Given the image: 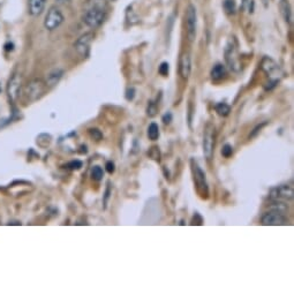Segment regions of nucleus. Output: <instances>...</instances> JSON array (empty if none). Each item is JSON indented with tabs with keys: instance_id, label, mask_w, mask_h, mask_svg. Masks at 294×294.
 Listing matches in <instances>:
<instances>
[{
	"instance_id": "nucleus-12",
	"label": "nucleus",
	"mask_w": 294,
	"mask_h": 294,
	"mask_svg": "<svg viewBox=\"0 0 294 294\" xmlns=\"http://www.w3.org/2000/svg\"><path fill=\"white\" fill-rule=\"evenodd\" d=\"M46 0H28V12L31 16L41 15L45 8Z\"/></svg>"
},
{
	"instance_id": "nucleus-7",
	"label": "nucleus",
	"mask_w": 294,
	"mask_h": 294,
	"mask_svg": "<svg viewBox=\"0 0 294 294\" xmlns=\"http://www.w3.org/2000/svg\"><path fill=\"white\" fill-rule=\"evenodd\" d=\"M294 191L292 185H282L270 191V198L275 201H289L293 199Z\"/></svg>"
},
{
	"instance_id": "nucleus-20",
	"label": "nucleus",
	"mask_w": 294,
	"mask_h": 294,
	"mask_svg": "<svg viewBox=\"0 0 294 294\" xmlns=\"http://www.w3.org/2000/svg\"><path fill=\"white\" fill-rule=\"evenodd\" d=\"M91 177L93 180L100 181L103 178V170H102L101 166H93L91 168Z\"/></svg>"
},
{
	"instance_id": "nucleus-19",
	"label": "nucleus",
	"mask_w": 294,
	"mask_h": 294,
	"mask_svg": "<svg viewBox=\"0 0 294 294\" xmlns=\"http://www.w3.org/2000/svg\"><path fill=\"white\" fill-rule=\"evenodd\" d=\"M216 111H217V113L219 114V115H223V117H226V115L230 114L231 108L227 104H225V103H219V104L216 105Z\"/></svg>"
},
{
	"instance_id": "nucleus-33",
	"label": "nucleus",
	"mask_w": 294,
	"mask_h": 294,
	"mask_svg": "<svg viewBox=\"0 0 294 294\" xmlns=\"http://www.w3.org/2000/svg\"><path fill=\"white\" fill-rule=\"evenodd\" d=\"M56 2L59 4H66V3H69V0H56Z\"/></svg>"
},
{
	"instance_id": "nucleus-29",
	"label": "nucleus",
	"mask_w": 294,
	"mask_h": 294,
	"mask_svg": "<svg viewBox=\"0 0 294 294\" xmlns=\"http://www.w3.org/2000/svg\"><path fill=\"white\" fill-rule=\"evenodd\" d=\"M265 125H266V122H263V124H262V125H260V126H257V127H256L255 129H254V132L252 133V135H251V137H254V136H255V135L257 134V133H258V132H260V131H261V129H262V128H263V127L265 126Z\"/></svg>"
},
{
	"instance_id": "nucleus-25",
	"label": "nucleus",
	"mask_w": 294,
	"mask_h": 294,
	"mask_svg": "<svg viewBox=\"0 0 294 294\" xmlns=\"http://www.w3.org/2000/svg\"><path fill=\"white\" fill-rule=\"evenodd\" d=\"M159 73L163 75V77H166L168 74V64L167 62H163L162 65L159 66Z\"/></svg>"
},
{
	"instance_id": "nucleus-27",
	"label": "nucleus",
	"mask_w": 294,
	"mask_h": 294,
	"mask_svg": "<svg viewBox=\"0 0 294 294\" xmlns=\"http://www.w3.org/2000/svg\"><path fill=\"white\" fill-rule=\"evenodd\" d=\"M242 2H243V7L246 8V10H247L249 13H252V12H253V8H254L253 0H242Z\"/></svg>"
},
{
	"instance_id": "nucleus-23",
	"label": "nucleus",
	"mask_w": 294,
	"mask_h": 294,
	"mask_svg": "<svg viewBox=\"0 0 294 294\" xmlns=\"http://www.w3.org/2000/svg\"><path fill=\"white\" fill-rule=\"evenodd\" d=\"M89 134H90L93 139L97 140V141H100L102 137H103V134H102L101 131H98L97 128H91V129H89Z\"/></svg>"
},
{
	"instance_id": "nucleus-13",
	"label": "nucleus",
	"mask_w": 294,
	"mask_h": 294,
	"mask_svg": "<svg viewBox=\"0 0 294 294\" xmlns=\"http://www.w3.org/2000/svg\"><path fill=\"white\" fill-rule=\"evenodd\" d=\"M180 75L182 79H188L191 72V61L189 53H184L180 58Z\"/></svg>"
},
{
	"instance_id": "nucleus-17",
	"label": "nucleus",
	"mask_w": 294,
	"mask_h": 294,
	"mask_svg": "<svg viewBox=\"0 0 294 294\" xmlns=\"http://www.w3.org/2000/svg\"><path fill=\"white\" fill-rule=\"evenodd\" d=\"M226 75V69L222 64H217L216 66H213V68L211 69V78L215 81H219Z\"/></svg>"
},
{
	"instance_id": "nucleus-8",
	"label": "nucleus",
	"mask_w": 294,
	"mask_h": 294,
	"mask_svg": "<svg viewBox=\"0 0 294 294\" xmlns=\"http://www.w3.org/2000/svg\"><path fill=\"white\" fill-rule=\"evenodd\" d=\"M92 38H93V35L91 33H87L82 35L80 38H78V41L75 42L74 44L75 50L78 51L79 55L82 58H88L89 52H90V45H91Z\"/></svg>"
},
{
	"instance_id": "nucleus-31",
	"label": "nucleus",
	"mask_w": 294,
	"mask_h": 294,
	"mask_svg": "<svg viewBox=\"0 0 294 294\" xmlns=\"http://www.w3.org/2000/svg\"><path fill=\"white\" fill-rule=\"evenodd\" d=\"M171 119H172V114L171 113H167L163 117V121L164 124H170L171 122Z\"/></svg>"
},
{
	"instance_id": "nucleus-5",
	"label": "nucleus",
	"mask_w": 294,
	"mask_h": 294,
	"mask_svg": "<svg viewBox=\"0 0 294 294\" xmlns=\"http://www.w3.org/2000/svg\"><path fill=\"white\" fill-rule=\"evenodd\" d=\"M191 170H193V175H194V180L195 184L198 186V190L200 193L202 194V196H208V184H207V178H206V173L202 171V168L199 166V164L195 162L194 159H191Z\"/></svg>"
},
{
	"instance_id": "nucleus-6",
	"label": "nucleus",
	"mask_w": 294,
	"mask_h": 294,
	"mask_svg": "<svg viewBox=\"0 0 294 294\" xmlns=\"http://www.w3.org/2000/svg\"><path fill=\"white\" fill-rule=\"evenodd\" d=\"M186 27L187 36L190 42H193L196 37V28H198V14L196 8L193 5H189L186 11Z\"/></svg>"
},
{
	"instance_id": "nucleus-18",
	"label": "nucleus",
	"mask_w": 294,
	"mask_h": 294,
	"mask_svg": "<svg viewBox=\"0 0 294 294\" xmlns=\"http://www.w3.org/2000/svg\"><path fill=\"white\" fill-rule=\"evenodd\" d=\"M148 136H149V139L153 140V141H156V140L158 139V136H159V127H158L157 124L153 122V124L150 125L149 128H148Z\"/></svg>"
},
{
	"instance_id": "nucleus-26",
	"label": "nucleus",
	"mask_w": 294,
	"mask_h": 294,
	"mask_svg": "<svg viewBox=\"0 0 294 294\" xmlns=\"http://www.w3.org/2000/svg\"><path fill=\"white\" fill-rule=\"evenodd\" d=\"M82 166V163L80 162V160H74V162H70L69 164H67V167L68 168H72V170H78Z\"/></svg>"
},
{
	"instance_id": "nucleus-1",
	"label": "nucleus",
	"mask_w": 294,
	"mask_h": 294,
	"mask_svg": "<svg viewBox=\"0 0 294 294\" xmlns=\"http://www.w3.org/2000/svg\"><path fill=\"white\" fill-rule=\"evenodd\" d=\"M106 8H108L106 0H87L82 16L83 22L92 29L98 28L105 20Z\"/></svg>"
},
{
	"instance_id": "nucleus-22",
	"label": "nucleus",
	"mask_w": 294,
	"mask_h": 294,
	"mask_svg": "<svg viewBox=\"0 0 294 294\" xmlns=\"http://www.w3.org/2000/svg\"><path fill=\"white\" fill-rule=\"evenodd\" d=\"M232 154H233V148H232V146H231L230 144H225L224 146H223L222 155L224 156L225 158L231 157V156H232Z\"/></svg>"
},
{
	"instance_id": "nucleus-28",
	"label": "nucleus",
	"mask_w": 294,
	"mask_h": 294,
	"mask_svg": "<svg viewBox=\"0 0 294 294\" xmlns=\"http://www.w3.org/2000/svg\"><path fill=\"white\" fill-rule=\"evenodd\" d=\"M114 164L112 162H108L106 163V171H108L110 175H112V173L114 172Z\"/></svg>"
},
{
	"instance_id": "nucleus-10",
	"label": "nucleus",
	"mask_w": 294,
	"mask_h": 294,
	"mask_svg": "<svg viewBox=\"0 0 294 294\" xmlns=\"http://www.w3.org/2000/svg\"><path fill=\"white\" fill-rule=\"evenodd\" d=\"M225 59L226 62L229 64L231 69L234 70V72H240V61L238 57V51L233 44H227V46L225 48Z\"/></svg>"
},
{
	"instance_id": "nucleus-9",
	"label": "nucleus",
	"mask_w": 294,
	"mask_h": 294,
	"mask_svg": "<svg viewBox=\"0 0 294 294\" xmlns=\"http://www.w3.org/2000/svg\"><path fill=\"white\" fill-rule=\"evenodd\" d=\"M287 223V219L285 218L280 210H274L270 212H266L265 215L262 217V224L265 226H278V225H285Z\"/></svg>"
},
{
	"instance_id": "nucleus-15",
	"label": "nucleus",
	"mask_w": 294,
	"mask_h": 294,
	"mask_svg": "<svg viewBox=\"0 0 294 294\" xmlns=\"http://www.w3.org/2000/svg\"><path fill=\"white\" fill-rule=\"evenodd\" d=\"M62 75H64V70H62V69H59V68L53 69L52 72L48 74L47 78H46V82H45L46 87H48V88L55 87L56 84L61 80Z\"/></svg>"
},
{
	"instance_id": "nucleus-30",
	"label": "nucleus",
	"mask_w": 294,
	"mask_h": 294,
	"mask_svg": "<svg viewBox=\"0 0 294 294\" xmlns=\"http://www.w3.org/2000/svg\"><path fill=\"white\" fill-rule=\"evenodd\" d=\"M126 98L128 101H131V100H133V98H134V89H128L127 90V95H126Z\"/></svg>"
},
{
	"instance_id": "nucleus-2",
	"label": "nucleus",
	"mask_w": 294,
	"mask_h": 294,
	"mask_svg": "<svg viewBox=\"0 0 294 294\" xmlns=\"http://www.w3.org/2000/svg\"><path fill=\"white\" fill-rule=\"evenodd\" d=\"M215 148V126L209 122L203 135V154L207 159H211Z\"/></svg>"
},
{
	"instance_id": "nucleus-21",
	"label": "nucleus",
	"mask_w": 294,
	"mask_h": 294,
	"mask_svg": "<svg viewBox=\"0 0 294 294\" xmlns=\"http://www.w3.org/2000/svg\"><path fill=\"white\" fill-rule=\"evenodd\" d=\"M224 8L227 13L230 14H233L235 12V3L234 0H225L224 2Z\"/></svg>"
},
{
	"instance_id": "nucleus-11",
	"label": "nucleus",
	"mask_w": 294,
	"mask_h": 294,
	"mask_svg": "<svg viewBox=\"0 0 294 294\" xmlns=\"http://www.w3.org/2000/svg\"><path fill=\"white\" fill-rule=\"evenodd\" d=\"M21 83H22L21 75L19 73L13 74V77L10 79L7 86V93L12 101H15L16 98L19 97V93L21 90Z\"/></svg>"
},
{
	"instance_id": "nucleus-14",
	"label": "nucleus",
	"mask_w": 294,
	"mask_h": 294,
	"mask_svg": "<svg viewBox=\"0 0 294 294\" xmlns=\"http://www.w3.org/2000/svg\"><path fill=\"white\" fill-rule=\"evenodd\" d=\"M262 68L265 70L266 74L270 75V78H275L276 75L280 74L279 66L270 58H264L263 62H262Z\"/></svg>"
},
{
	"instance_id": "nucleus-24",
	"label": "nucleus",
	"mask_w": 294,
	"mask_h": 294,
	"mask_svg": "<svg viewBox=\"0 0 294 294\" xmlns=\"http://www.w3.org/2000/svg\"><path fill=\"white\" fill-rule=\"evenodd\" d=\"M146 112H148L149 117H154V115L157 113V105L153 103V102H150L148 105V109H146Z\"/></svg>"
},
{
	"instance_id": "nucleus-34",
	"label": "nucleus",
	"mask_w": 294,
	"mask_h": 294,
	"mask_svg": "<svg viewBox=\"0 0 294 294\" xmlns=\"http://www.w3.org/2000/svg\"><path fill=\"white\" fill-rule=\"evenodd\" d=\"M0 90H2V87H0Z\"/></svg>"
},
{
	"instance_id": "nucleus-4",
	"label": "nucleus",
	"mask_w": 294,
	"mask_h": 294,
	"mask_svg": "<svg viewBox=\"0 0 294 294\" xmlns=\"http://www.w3.org/2000/svg\"><path fill=\"white\" fill-rule=\"evenodd\" d=\"M64 22V15H62L61 11L57 6L50 7V10L47 11V14L44 20V27L48 31L56 30L58 27Z\"/></svg>"
},
{
	"instance_id": "nucleus-3",
	"label": "nucleus",
	"mask_w": 294,
	"mask_h": 294,
	"mask_svg": "<svg viewBox=\"0 0 294 294\" xmlns=\"http://www.w3.org/2000/svg\"><path fill=\"white\" fill-rule=\"evenodd\" d=\"M46 84L41 79H35L26 87V96L30 102H35L41 98L45 92Z\"/></svg>"
},
{
	"instance_id": "nucleus-16",
	"label": "nucleus",
	"mask_w": 294,
	"mask_h": 294,
	"mask_svg": "<svg viewBox=\"0 0 294 294\" xmlns=\"http://www.w3.org/2000/svg\"><path fill=\"white\" fill-rule=\"evenodd\" d=\"M279 7H280V11H282V14L285 21L288 22V23H292V12H291V7H289L288 2H286V0H282Z\"/></svg>"
},
{
	"instance_id": "nucleus-32",
	"label": "nucleus",
	"mask_w": 294,
	"mask_h": 294,
	"mask_svg": "<svg viewBox=\"0 0 294 294\" xmlns=\"http://www.w3.org/2000/svg\"><path fill=\"white\" fill-rule=\"evenodd\" d=\"M109 196H110V184H108V188H106V193H105V200H104L105 206H106V203H108Z\"/></svg>"
}]
</instances>
